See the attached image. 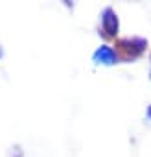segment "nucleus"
<instances>
[{
    "instance_id": "obj_3",
    "label": "nucleus",
    "mask_w": 151,
    "mask_h": 157,
    "mask_svg": "<svg viewBox=\"0 0 151 157\" xmlns=\"http://www.w3.org/2000/svg\"><path fill=\"white\" fill-rule=\"evenodd\" d=\"M120 46H122L123 50L131 52L133 56H136V54H140V52L144 50L145 43H144V41H140V39H134V41H122V43H120Z\"/></svg>"
},
{
    "instance_id": "obj_2",
    "label": "nucleus",
    "mask_w": 151,
    "mask_h": 157,
    "mask_svg": "<svg viewBox=\"0 0 151 157\" xmlns=\"http://www.w3.org/2000/svg\"><path fill=\"white\" fill-rule=\"evenodd\" d=\"M94 59H96L98 63H107V65H111V63L116 61V56H114V52H112L109 46H101V48L96 50Z\"/></svg>"
},
{
    "instance_id": "obj_4",
    "label": "nucleus",
    "mask_w": 151,
    "mask_h": 157,
    "mask_svg": "<svg viewBox=\"0 0 151 157\" xmlns=\"http://www.w3.org/2000/svg\"><path fill=\"white\" fill-rule=\"evenodd\" d=\"M0 56H2V50H0Z\"/></svg>"
},
{
    "instance_id": "obj_5",
    "label": "nucleus",
    "mask_w": 151,
    "mask_h": 157,
    "mask_svg": "<svg viewBox=\"0 0 151 157\" xmlns=\"http://www.w3.org/2000/svg\"><path fill=\"white\" fill-rule=\"evenodd\" d=\"M149 115H151V109H149Z\"/></svg>"
},
{
    "instance_id": "obj_1",
    "label": "nucleus",
    "mask_w": 151,
    "mask_h": 157,
    "mask_svg": "<svg viewBox=\"0 0 151 157\" xmlns=\"http://www.w3.org/2000/svg\"><path fill=\"white\" fill-rule=\"evenodd\" d=\"M103 28H105V32L109 35H114L118 32V19L114 17L112 10H105V13H103Z\"/></svg>"
}]
</instances>
